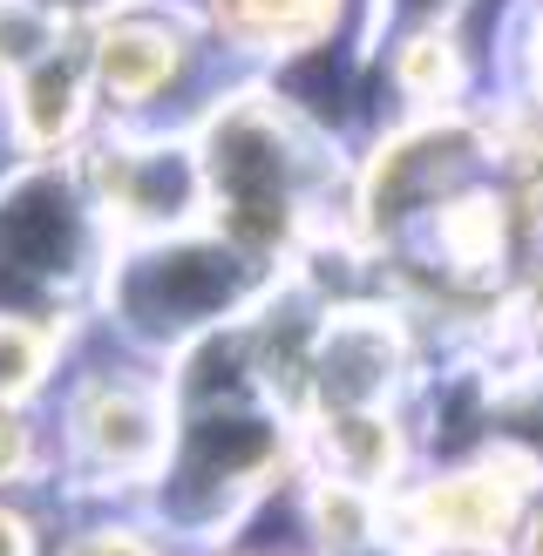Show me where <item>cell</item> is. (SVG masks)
Instances as JSON below:
<instances>
[{"instance_id": "obj_1", "label": "cell", "mask_w": 543, "mask_h": 556, "mask_svg": "<svg viewBox=\"0 0 543 556\" xmlns=\"http://www.w3.org/2000/svg\"><path fill=\"white\" fill-rule=\"evenodd\" d=\"M190 150H198V190H204V231L231 244L238 258L258 271L286 278L306 271L326 238L346 231V198L353 177L333 150L319 116H306L286 89L244 75L217 96L198 123H190Z\"/></svg>"}, {"instance_id": "obj_2", "label": "cell", "mask_w": 543, "mask_h": 556, "mask_svg": "<svg viewBox=\"0 0 543 556\" xmlns=\"http://www.w3.org/2000/svg\"><path fill=\"white\" fill-rule=\"evenodd\" d=\"M48 441H54V482L75 503L143 509L177 441L171 367L136 346H123L116 359H89V367H62Z\"/></svg>"}, {"instance_id": "obj_3", "label": "cell", "mask_w": 543, "mask_h": 556, "mask_svg": "<svg viewBox=\"0 0 543 556\" xmlns=\"http://www.w3.org/2000/svg\"><path fill=\"white\" fill-rule=\"evenodd\" d=\"M109 258H116V244L68 163L8 170L0 184V313L75 332L102 305Z\"/></svg>"}, {"instance_id": "obj_4", "label": "cell", "mask_w": 543, "mask_h": 556, "mask_svg": "<svg viewBox=\"0 0 543 556\" xmlns=\"http://www.w3.org/2000/svg\"><path fill=\"white\" fill-rule=\"evenodd\" d=\"M211 54L217 48L204 35V21L184 0H123V8L96 14L89 35H81L96 123H109V129L198 123L217 102L211 89H198Z\"/></svg>"}, {"instance_id": "obj_5", "label": "cell", "mask_w": 543, "mask_h": 556, "mask_svg": "<svg viewBox=\"0 0 543 556\" xmlns=\"http://www.w3.org/2000/svg\"><path fill=\"white\" fill-rule=\"evenodd\" d=\"M536 503L543 455L482 441L476 455L415 468V482L388 503V530L407 556H509Z\"/></svg>"}, {"instance_id": "obj_6", "label": "cell", "mask_w": 543, "mask_h": 556, "mask_svg": "<svg viewBox=\"0 0 543 556\" xmlns=\"http://www.w3.org/2000/svg\"><path fill=\"white\" fill-rule=\"evenodd\" d=\"M353 0H198V21L217 54L244 68H292L333 48Z\"/></svg>"}, {"instance_id": "obj_7", "label": "cell", "mask_w": 543, "mask_h": 556, "mask_svg": "<svg viewBox=\"0 0 543 556\" xmlns=\"http://www.w3.org/2000/svg\"><path fill=\"white\" fill-rule=\"evenodd\" d=\"M476 75V54L462 48L455 21H428V27H401L388 48V81L401 89L407 116H442V109L462 102Z\"/></svg>"}, {"instance_id": "obj_8", "label": "cell", "mask_w": 543, "mask_h": 556, "mask_svg": "<svg viewBox=\"0 0 543 556\" xmlns=\"http://www.w3.org/2000/svg\"><path fill=\"white\" fill-rule=\"evenodd\" d=\"M75 332H54L35 319H8L0 313V407H35L54 380H62Z\"/></svg>"}, {"instance_id": "obj_9", "label": "cell", "mask_w": 543, "mask_h": 556, "mask_svg": "<svg viewBox=\"0 0 543 556\" xmlns=\"http://www.w3.org/2000/svg\"><path fill=\"white\" fill-rule=\"evenodd\" d=\"M48 556H177V549L156 536V522L143 509H96L68 522Z\"/></svg>"}, {"instance_id": "obj_10", "label": "cell", "mask_w": 543, "mask_h": 556, "mask_svg": "<svg viewBox=\"0 0 543 556\" xmlns=\"http://www.w3.org/2000/svg\"><path fill=\"white\" fill-rule=\"evenodd\" d=\"M54 482V441L41 407H0V495H35Z\"/></svg>"}, {"instance_id": "obj_11", "label": "cell", "mask_w": 543, "mask_h": 556, "mask_svg": "<svg viewBox=\"0 0 543 556\" xmlns=\"http://www.w3.org/2000/svg\"><path fill=\"white\" fill-rule=\"evenodd\" d=\"M54 522L27 503V495H0V556H48Z\"/></svg>"}, {"instance_id": "obj_12", "label": "cell", "mask_w": 543, "mask_h": 556, "mask_svg": "<svg viewBox=\"0 0 543 556\" xmlns=\"http://www.w3.org/2000/svg\"><path fill=\"white\" fill-rule=\"evenodd\" d=\"M509 556H543V503L530 509V522H523V536H516V549Z\"/></svg>"}, {"instance_id": "obj_13", "label": "cell", "mask_w": 543, "mask_h": 556, "mask_svg": "<svg viewBox=\"0 0 543 556\" xmlns=\"http://www.w3.org/2000/svg\"><path fill=\"white\" fill-rule=\"evenodd\" d=\"M536 353H543V305H536Z\"/></svg>"}, {"instance_id": "obj_14", "label": "cell", "mask_w": 543, "mask_h": 556, "mask_svg": "<svg viewBox=\"0 0 543 556\" xmlns=\"http://www.w3.org/2000/svg\"><path fill=\"white\" fill-rule=\"evenodd\" d=\"M211 556H258V549H211Z\"/></svg>"}]
</instances>
